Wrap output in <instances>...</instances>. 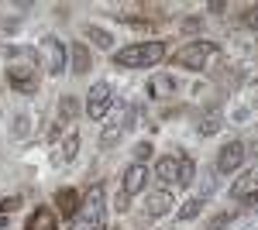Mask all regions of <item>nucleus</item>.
Segmentation results:
<instances>
[{
    "label": "nucleus",
    "instance_id": "1",
    "mask_svg": "<svg viewBox=\"0 0 258 230\" xmlns=\"http://www.w3.org/2000/svg\"><path fill=\"white\" fill-rule=\"evenodd\" d=\"M162 58H165V41H138V45L120 48L114 55V62L120 69H148V65H155Z\"/></svg>",
    "mask_w": 258,
    "mask_h": 230
},
{
    "label": "nucleus",
    "instance_id": "2",
    "mask_svg": "<svg viewBox=\"0 0 258 230\" xmlns=\"http://www.w3.org/2000/svg\"><path fill=\"white\" fill-rule=\"evenodd\" d=\"M103 213H107V196H103V182H93L86 199H83V216H76L73 230H100L103 227Z\"/></svg>",
    "mask_w": 258,
    "mask_h": 230
},
{
    "label": "nucleus",
    "instance_id": "3",
    "mask_svg": "<svg viewBox=\"0 0 258 230\" xmlns=\"http://www.w3.org/2000/svg\"><path fill=\"white\" fill-rule=\"evenodd\" d=\"M220 48L214 45V41H189L186 48H179L176 55H172V62H176L179 69H193V72H203L207 69V62L217 55Z\"/></svg>",
    "mask_w": 258,
    "mask_h": 230
},
{
    "label": "nucleus",
    "instance_id": "4",
    "mask_svg": "<svg viewBox=\"0 0 258 230\" xmlns=\"http://www.w3.org/2000/svg\"><path fill=\"white\" fill-rule=\"evenodd\" d=\"M244 158H248V148L241 144V141H227L224 148H220V155H217V169L220 175H231V172H238L241 165H244Z\"/></svg>",
    "mask_w": 258,
    "mask_h": 230
},
{
    "label": "nucleus",
    "instance_id": "5",
    "mask_svg": "<svg viewBox=\"0 0 258 230\" xmlns=\"http://www.w3.org/2000/svg\"><path fill=\"white\" fill-rule=\"evenodd\" d=\"M110 83H93L90 86V93H86V114L93 117V120H100V117L107 114V107H110Z\"/></svg>",
    "mask_w": 258,
    "mask_h": 230
},
{
    "label": "nucleus",
    "instance_id": "6",
    "mask_svg": "<svg viewBox=\"0 0 258 230\" xmlns=\"http://www.w3.org/2000/svg\"><path fill=\"white\" fill-rule=\"evenodd\" d=\"M7 79L18 93H35L38 90V79H35V69L31 65H11L7 69Z\"/></svg>",
    "mask_w": 258,
    "mask_h": 230
},
{
    "label": "nucleus",
    "instance_id": "7",
    "mask_svg": "<svg viewBox=\"0 0 258 230\" xmlns=\"http://www.w3.org/2000/svg\"><path fill=\"white\" fill-rule=\"evenodd\" d=\"M172 210V192L169 189H155L148 199H145V213H148V220H159L165 213Z\"/></svg>",
    "mask_w": 258,
    "mask_h": 230
},
{
    "label": "nucleus",
    "instance_id": "8",
    "mask_svg": "<svg viewBox=\"0 0 258 230\" xmlns=\"http://www.w3.org/2000/svg\"><path fill=\"white\" fill-rule=\"evenodd\" d=\"M145 186H148V169L138 165V162H135V165H127V172H124V192H127V196H135V192H141Z\"/></svg>",
    "mask_w": 258,
    "mask_h": 230
},
{
    "label": "nucleus",
    "instance_id": "9",
    "mask_svg": "<svg viewBox=\"0 0 258 230\" xmlns=\"http://www.w3.org/2000/svg\"><path fill=\"white\" fill-rule=\"evenodd\" d=\"M24 230H59V216H55V210H48V206H38V210L28 216V227Z\"/></svg>",
    "mask_w": 258,
    "mask_h": 230
},
{
    "label": "nucleus",
    "instance_id": "10",
    "mask_svg": "<svg viewBox=\"0 0 258 230\" xmlns=\"http://www.w3.org/2000/svg\"><path fill=\"white\" fill-rule=\"evenodd\" d=\"M45 45H48V72L52 76H59V72H66V45H62L59 38H45Z\"/></svg>",
    "mask_w": 258,
    "mask_h": 230
},
{
    "label": "nucleus",
    "instance_id": "11",
    "mask_svg": "<svg viewBox=\"0 0 258 230\" xmlns=\"http://www.w3.org/2000/svg\"><path fill=\"white\" fill-rule=\"evenodd\" d=\"M155 179L162 182V189H165V186H172V182L179 179V158H172V155L159 158V165H155Z\"/></svg>",
    "mask_w": 258,
    "mask_h": 230
},
{
    "label": "nucleus",
    "instance_id": "12",
    "mask_svg": "<svg viewBox=\"0 0 258 230\" xmlns=\"http://www.w3.org/2000/svg\"><path fill=\"white\" fill-rule=\"evenodd\" d=\"M135 117H138L135 110H127V117H124V124H114V127H107V131L100 134V148H103V151H107V148H114V144L120 141V134H124V131H127V127L135 124Z\"/></svg>",
    "mask_w": 258,
    "mask_h": 230
},
{
    "label": "nucleus",
    "instance_id": "13",
    "mask_svg": "<svg viewBox=\"0 0 258 230\" xmlns=\"http://www.w3.org/2000/svg\"><path fill=\"white\" fill-rule=\"evenodd\" d=\"M55 206H59L62 216H76V210L83 206V199H80L76 189H59L55 192Z\"/></svg>",
    "mask_w": 258,
    "mask_h": 230
},
{
    "label": "nucleus",
    "instance_id": "14",
    "mask_svg": "<svg viewBox=\"0 0 258 230\" xmlns=\"http://www.w3.org/2000/svg\"><path fill=\"white\" fill-rule=\"evenodd\" d=\"M255 189H258V169H251L248 175H241L238 182L231 186V196L234 199H244V196H255Z\"/></svg>",
    "mask_w": 258,
    "mask_h": 230
},
{
    "label": "nucleus",
    "instance_id": "15",
    "mask_svg": "<svg viewBox=\"0 0 258 230\" xmlns=\"http://www.w3.org/2000/svg\"><path fill=\"white\" fill-rule=\"evenodd\" d=\"M83 38H90L97 48H110V45H114V35L103 31L100 24H83Z\"/></svg>",
    "mask_w": 258,
    "mask_h": 230
},
{
    "label": "nucleus",
    "instance_id": "16",
    "mask_svg": "<svg viewBox=\"0 0 258 230\" xmlns=\"http://www.w3.org/2000/svg\"><path fill=\"white\" fill-rule=\"evenodd\" d=\"M80 114V100L76 96H62L59 100V124H73Z\"/></svg>",
    "mask_w": 258,
    "mask_h": 230
},
{
    "label": "nucleus",
    "instance_id": "17",
    "mask_svg": "<svg viewBox=\"0 0 258 230\" xmlns=\"http://www.w3.org/2000/svg\"><path fill=\"white\" fill-rule=\"evenodd\" d=\"M69 55H73V72H76V76H83V72H90V52L83 48V41L69 48Z\"/></svg>",
    "mask_w": 258,
    "mask_h": 230
},
{
    "label": "nucleus",
    "instance_id": "18",
    "mask_svg": "<svg viewBox=\"0 0 258 230\" xmlns=\"http://www.w3.org/2000/svg\"><path fill=\"white\" fill-rule=\"evenodd\" d=\"M193 175H197L193 158H189V155H179V179H176V186H189V182H193Z\"/></svg>",
    "mask_w": 258,
    "mask_h": 230
},
{
    "label": "nucleus",
    "instance_id": "19",
    "mask_svg": "<svg viewBox=\"0 0 258 230\" xmlns=\"http://www.w3.org/2000/svg\"><path fill=\"white\" fill-rule=\"evenodd\" d=\"M203 213V196H189L186 203H182V210H179V220H193Z\"/></svg>",
    "mask_w": 258,
    "mask_h": 230
},
{
    "label": "nucleus",
    "instance_id": "20",
    "mask_svg": "<svg viewBox=\"0 0 258 230\" xmlns=\"http://www.w3.org/2000/svg\"><path fill=\"white\" fill-rule=\"evenodd\" d=\"M76 155H80V134L73 131V134L66 137V144H62V155H59V162H76Z\"/></svg>",
    "mask_w": 258,
    "mask_h": 230
},
{
    "label": "nucleus",
    "instance_id": "21",
    "mask_svg": "<svg viewBox=\"0 0 258 230\" xmlns=\"http://www.w3.org/2000/svg\"><path fill=\"white\" fill-rule=\"evenodd\" d=\"M11 134L18 137V141H24V137L31 134V117H28V114H18V117H14V127H11Z\"/></svg>",
    "mask_w": 258,
    "mask_h": 230
},
{
    "label": "nucleus",
    "instance_id": "22",
    "mask_svg": "<svg viewBox=\"0 0 258 230\" xmlns=\"http://www.w3.org/2000/svg\"><path fill=\"white\" fill-rule=\"evenodd\" d=\"M172 90H176V83H172L169 76H159L155 83H152V93H155V96H162V93H172Z\"/></svg>",
    "mask_w": 258,
    "mask_h": 230
},
{
    "label": "nucleus",
    "instance_id": "23",
    "mask_svg": "<svg viewBox=\"0 0 258 230\" xmlns=\"http://www.w3.org/2000/svg\"><path fill=\"white\" fill-rule=\"evenodd\" d=\"M217 127H220V120H217V117H207V120L200 124V134H214Z\"/></svg>",
    "mask_w": 258,
    "mask_h": 230
},
{
    "label": "nucleus",
    "instance_id": "24",
    "mask_svg": "<svg viewBox=\"0 0 258 230\" xmlns=\"http://www.w3.org/2000/svg\"><path fill=\"white\" fill-rule=\"evenodd\" d=\"M148 155H152V144H148V141H141L138 148H135V162H138V165H141V162H145Z\"/></svg>",
    "mask_w": 258,
    "mask_h": 230
},
{
    "label": "nucleus",
    "instance_id": "25",
    "mask_svg": "<svg viewBox=\"0 0 258 230\" xmlns=\"http://www.w3.org/2000/svg\"><path fill=\"white\" fill-rule=\"evenodd\" d=\"M244 24H251V28H258V7H244Z\"/></svg>",
    "mask_w": 258,
    "mask_h": 230
},
{
    "label": "nucleus",
    "instance_id": "26",
    "mask_svg": "<svg viewBox=\"0 0 258 230\" xmlns=\"http://www.w3.org/2000/svg\"><path fill=\"white\" fill-rule=\"evenodd\" d=\"M21 206V199L18 196H11V199H4V203H0V213H14Z\"/></svg>",
    "mask_w": 258,
    "mask_h": 230
},
{
    "label": "nucleus",
    "instance_id": "27",
    "mask_svg": "<svg viewBox=\"0 0 258 230\" xmlns=\"http://www.w3.org/2000/svg\"><path fill=\"white\" fill-rule=\"evenodd\" d=\"M207 7H210V14H224V7H227V4H224V0H210Z\"/></svg>",
    "mask_w": 258,
    "mask_h": 230
},
{
    "label": "nucleus",
    "instance_id": "28",
    "mask_svg": "<svg viewBox=\"0 0 258 230\" xmlns=\"http://www.w3.org/2000/svg\"><path fill=\"white\" fill-rule=\"evenodd\" d=\"M127 199H131V196H127V192H120V196H117V206H114V210L127 213Z\"/></svg>",
    "mask_w": 258,
    "mask_h": 230
},
{
    "label": "nucleus",
    "instance_id": "29",
    "mask_svg": "<svg viewBox=\"0 0 258 230\" xmlns=\"http://www.w3.org/2000/svg\"><path fill=\"white\" fill-rule=\"evenodd\" d=\"M244 199H248V203H258V196H244Z\"/></svg>",
    "mask_w": 258,
    "mask_h": 230
}]
</instances>
